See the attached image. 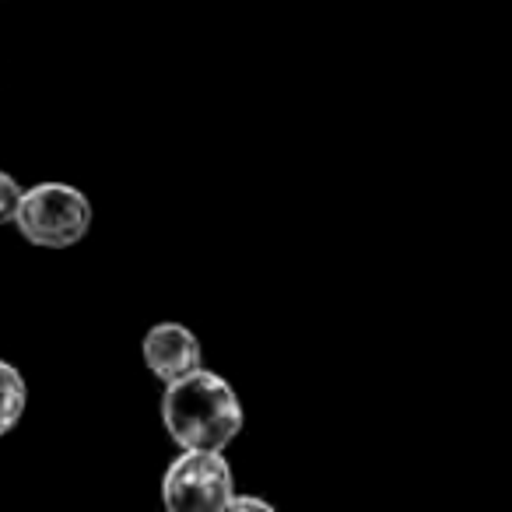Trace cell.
Returning <instances> with one entry per match:
<instances>
[{"label":"cell","instance_id":"cell-1","mask_svg":"<svg viewBox=\"0 0 512 512\" xmlns=\"http://www.w3.org/2000/svg\"><path fill=\"white\" fill-rule=\"evenodd\" d=\"M162 421L179 449H225L242 432V404L218 372L200 365L165 383Z\"/></svg>","mask_w":512,"mask_h":512},{"label":"cell","instance_id":"cell-2","mask_svg":"<svg viewBox=\"0 0 512 512\" xmlns=\"http://www.w3.org/2000/svg\"><path fill=\"white\" fill-rule=\"evenodd\" d=\"M15 225L32 246L67 249L92 232V200L67 183H39L22 190Z\"/></svg>","mask_w":512,"mask_h":512},{"label":"cell","instance_id":"cell-3","mask_svg":"<svg viewBox=\"0 0 512 512\" xmlns=\"http://www.w3.org/2000/svg\"><path fill=\"white\" fill-rule=\"evenodd\" d=\"M235 495V474L221 449H183L162 477L165 509L221 512Z\"/></svg>","mask_w":512,"mask_h":512},{"label":"cell","instance_id":"cell-4","mask_svg":"<svg viewBox=\"0 0 512 512\" xmlns=\"http://www.w3.org/2000/svg\"><path fill=\"white\" fill-rule=\"evenodd\" d=\"M141 355L148 372H155L162 383H172V379L204 365L197 334L190 327H183V323H158V327H151L144 334Z\"/></svg>","mask_w":512,"mask_h":512},{"label":"cell","instance_id":"cell-5","mask_svg":"<svg viewBox=\"0 0 512 512\" xmlns=\"http://www.w3.org/2000/svg\"><path fill=\"white\" fill-rule=\"evenodd\" d=\"M25 400H29V390H25L22 372L0 358V435H8L22 421Z\"/></svg>","mask_w":512,"mask_h":512},{"label":"cell","instance_id":"cell-6","mask_svg":"<svg viewBox=\"0 0 512 512\" xmlns=\"http://www.w3.org/2000/svg\"><path fill=\"white\" fill-rule=\"evenodd\" d=\"M18 200H22V186H18V179L11 176V172L0 169V225L15 221Z\"/></svg>","mask_w":512,"mask_h":512},{"label":"cell","instance_id":"cell-7","mask_svg":"<svg viewBox=\"0 0 512 512\" xmlns=\"http://www.w3.org/2000/svg\"><path fill=\"white\" fill-rule=\"evenodd\" d=\"M225 509H260V512H271V502H264V498H239V495H232L228 498V505Z\"/></svg>","mask_w":512,"mask_h":512}]
</instances>
